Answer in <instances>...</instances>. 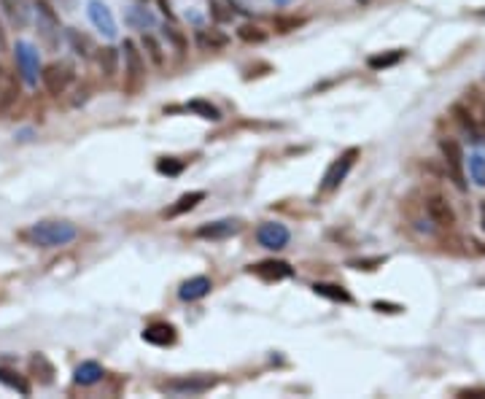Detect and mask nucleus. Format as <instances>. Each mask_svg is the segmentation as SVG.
<instances>
[{"label":"nucleus","instance_id":"f257e3e1","mask_svg":"<svg viewBox=\"0 0 485 399\" xmlns=\"http://www.w3.org/2000/svg\"><path fill=\"white\" fill-rule=\"evenodd\" d=\"M24 238L41 249H60L78 238V229L71 222H38L24 232Z\"/></svg>","mask_w":485,"mask_h":399},{"label":"nucleus","instance_id":"f03ea898","mask_svg":"<svg viewBox=\"0 0 485 399\" xmlns=\"http://www.w3.org/2000/svg\"><path fill=\"white\" fill-rule=\"evenodd\" d=\"M73 78H76V71H73L71 62H51V65L44 68V73H41V84H44V89H46L48 95L60 98V95L68 92Z\"/></svg>","mask_w":485,"mask_h":399},{"label":"nucleus","instance_id":"7ed1b4c3","mask_svg":"<svg viewBox=\"0 0 485 399\" xmlns=\"http://www.w3.org/2000/svg\"><path fill=\"white\" fill-rule=\"evenodd\" d=\"M356 157H359V149H348L342 151L337 159L329 165V170L324 173V181H321V192H335L340 184L348 178L351 168L356 165Z\"/></svg>","mask_w":485,"mask_h":399},{"label":"nucleus","instance_id":"20e7f679","mask_svg":"<svg viewBox=\"0 0 485 399\" xmlns=\"http://www.w3.org/2000/svg\"><path fill=\"white\" fill-rule=\"evenodd\" d=\"M121 51H124V73H127V84H124V89L127 92H135L138 87H141V81H143V57H141V51H138V44L135 41H124L121 44Z\"/></svg>","mask_w":485,"mask_h":399},{"label":"nucleus","instance_id":"39448f33","mask_svg":"<svg viewBox=\"0 0 485 399\" xmlns=\"http://www.w3.org/2000/svg\"><path fill=\"white\" fill-rule=\"evenodd\" d=\"M439 151H442V159L448 165V170L453 175L456 186L459 189H466V181H464V149L456 138H442L439 141Z\"/></svg>","mask_w":485,"mask_h":399},{"label":"nucleus","instance_id":"423d86ee","mask_svg":"<svg viewBox=\"0 0 485 399\" xmlns=\"http://www.w3.org/2000/svg\"><path fill=\"white\" fill-rule=\"evenodd\" d=\"M216 378H208V375H186V378H175V380H168L162 383L165 391H173V394H205L216 386Z\"/></svg>","mask_w":485,"mask_h":399},{"label":"nucleus","instance_id":"0eeeda50","mask_svg":"<svg viewBox=\"0 0 485 399\" xmlns=\"http://www.w3.org/2000/svg\"><path fill=\"white\" fill-rule=\"evenodd\" d=\"M14 54H17V65H19L22 81L27 87H35L38 84V49L33 44H27V41H19Z\"/></svg>","mask_w":485,"mask_h":399},{"label":"nucleus","instance_id":"6e6552de","mask_svg":"<svg viewBox=\"0 0 485 399\" xmlns=\"http://www.w3.org/2000/svg\"><path fill=\"white\" fill-rule=\"evenodd\" d=\"M35 8H38V33H41V38H44L48 49H54L57 41H60V19H57V14L51 11L46 0H38Z\"/></svg>","mask_w":485,"mask_h":399},{"label":"nucleus","instance_id":"1a4fd4ad","mask_svg":"<svg viewBox=\"0 0 485 399\" xmlns=\"http://www.w3.org/2000/svg\"><path fill=\"white\" fill-rule=\"evenodd\" d=\"M423 205H426V216L432 219V224L442 227V229L456 227V211L450 208V202L442 195H429Z\"/></svg>","mask_w":485,"mask_h":399},{"label":"nucleus","instance_id":"9d476101","mask_svg":"<svg viewBox=\"0 0 485 399\" xmlns=\"http://www.w3.org/2000/svg\"><path fill=\"white\" fill-rule=\"evenodd\" d=\"M256 238H259V243L270 251H281L289 246V229L286 224H281V222H265V224L256 229Z\"/></svg>","mask_w":485,"mask_h":399},{"label":"nucleus","instance_id":"9b49d317","mask_svg":"<svg viewBox=\"0 0 485 399\" xmlns=\"http://www.w3.org/2000/svg\"><path fill=\"white\" fill-rule=\"evenodd\" d=\"M87 14H89V22H92L103 35L116 38V19H114V14H111V8H108L105 3H100V0H89Z\"/></svg>","mask_w":485,"mask_h":399},{"label":"nucleus","instance_id":"f8f14e48","mask_svg":"<svg viewBox=\"0 0 485 399\" xmlns=\"http://www.w3.org/2000/svg\"><path fill=\"white\" fill-rule=\"evenodd\" d=\"M240 222L238 219H221V222H211V224H202L197 229V238H205V240H224V238H232L240 232Z\"/></svg>","mask_w":485,"mask_h":399},{"label":"nucleus","instance_id":"ddd939ff","mask_svg":"<svg viewBox=\"0 0 485 399\" xmlns=\"http://www.w3.org/2000/svg\"><path fill=\"white\" fill-rule=\"evenodd\" d=\"M0 8H3V14H6V19L17 27V30H24V27L30 25L33 8H30L27 0H0Z\"/></svg>","mask_w":485,"mask_h":399},{"label":"nucleus","instance_id":"4468645a","mask_svg":"<svg viewBox=\"0 0 485 399\" xmlns=\"http://www.w3.org/2000/svg\"><path fill=\"white\" fill-rule=\"evenodd\" d=\"M251 273H256L262 281H283V278H291L294 275V267L289 262H278V259H265L259 265L251 267Z\"/></svg>","mask_w":485,"mask_h":399},{"label":"nucleus","instance_id":"2eb2a0df","mask_svg":"<svg viewBox=\"0 0 485 399\" xmlns=\"http://www.w3.org/2000/svg\"><path fill=\"white\" fill-rule=\"evenodd\" d=\"M211 289H213L211 278H205V275H197V278H189L186 283H181V289H178V297L184 299V302H194V299L208 297V294H211Z\"/></svg>","mask_w":485,"mask_h":399},{"label":"nucleus","instance_id":"dca6fc26","mask_svg":"<svg viewBox=\"0 0 485 399\" xmlns=\"http://www.w3.org/2000/svg\"><path fill=\"white\" fill-rule=\"evenodd\" d=\"M450 114H453V119L464 127V132H469L472 135V141H480V122H477V116H475V111L472 108H466L464 103H453L450 105Z\"/></svg>","mask_w":485,"mask_h":399},{"label":"nucleus","instance_id":"f3484780","mask_svg":"<svg viewBox=\"0 0 485 399\" xmlns=\"http://www.w3.org/2000/svg\"><path fill=\"white\" fill-rule=\"evenodd\" d=\"M143 340L151 346H159V348H168L178 340L175 335V326L173 324H151L143 329Z\"/></svg>","mask_w":485,"mask_h":399},{"label":"nucleus","instance_id":"a211bd4d","mask_svg":"<svg viewBox=\"0 0 485 399\" xmlns=\"http://www.w3.org/2000/svg\"><path fill=\"white\" fill-rule=\"evenodd\" d=\"M103 375L105 370L97 364V362H81L78 367H76V373H73V380L78 383V386H95L103 380Z\"/></svg>","mask_w":485,"mask_h":399},{"label":"nucleus","instance_id":"6ab92c4d","mask_svg":"<svg viewBox=\"0 0 485 399\" xmlns=\"http://www.w3.org/2000/svg\"><path fill=\"white\" fill-rule=\"evenodd\" d=\"M0 383H3L6 389H11V391L22 394V397H30V391H33L30 380H27L24 375L17 373V370H8V367H0Z\"/></svg>","mask_w":485,"mask_h":399},{"label":"nucleus","instance_id":"aec40b11","mask_svg":"<svg viewBox=\"0 0 485 399\" xmlns=\"http://www.w3.org/2000/svg\"><path fill=\"white\" fill-rule=\"evenodd\" d=\"M202 200H205V192H186V195H181V197L175 200V205L170 208L165 216H170V219H175V216H184V213L194 211V208H197Z\"/></svg>","mask_w":485,"mask_h":399},{"label":"nucleus","instance_id":"412c9836","mask_svg":"<svg viewBox=\"0 0 485 399\" xmlns=\"http://www.w3.org/2000/svg\"><path fill=\"white\" fill-rule=\"evenodd\" d=\"M197 44H200V49L216 51V49H224V46L229 44V38H227L221 30L211 27V30H200V33H197Z\"/></svg>","mask_w":485,"mask_h":399},{"label":"nucleus","instance_id":"4be33fe9","mask_svg":"<svg viewBox=\"0 0 485 399\" xmlns=\"http://www.w3.org/2000/svg\"><path fill=\"white\" fill-rule=\"evenodd\" d=\"M30 370H33V375H35L41 383H46V386L54 380V375H57L54 373V364L48 362L44 353H33V356H30Z\"/></svg>","mask_w":485,"mask_h":399},{"label":"nucleus","instance_id":"5701e85b","mask_svg":"<svg viewBox=\"0 0 485 399\" xmlns=\"http://www.w3.org/2000/svg\"><path fill=\"white\" fill-rule=\"evenodd\" d=\"M405 49H391L386 54H375V57H369L367 60V65L372 68V71H386V68H394V65H399L402 60H405Z\"/></svg>","mask_w":485,"mask_h":399},{"label":"nucleus","instance_id":"b1692460","mask_svg":"<svg viewBox=\"0 0 485 399\" xmlns=\"http://www.w3.org/2000/svg\"><path fill=\"white\" fill-rule=\"evenodd\" d=\"M97 65H100V73L105 78H114L119 71V51L114 46H105V49L97 54Z\"/></svg>","mask_w":485,"mask_h":399},{"label":"nucleus","instance_id":"393cba45","mask_svg":"<svg viewBox=\"0 0 485 399\" xmlns=\"http://www.w3.org/2000/svg\"><path fill=\"white\" fill-rule=\"evenodd\" d=\"M19 100V84L17 78H6V84L0 87V114H8Z\"/></svg>","mask_w":485,"mask_h":399},{"label":"nucleus","instance_id":"a878e982","mask_svg":"<svg viewBox=\"0 0 485 399\" xmlns=\"http://www.w3.org/2000/svg\"><path fill=\"white\" fill-rule=\"evenodd\" d=\"M68 41H71L73 51H76L78 57H84V60H89V57L95 54V44H92V38L84 35V33H78V30H68Z\"/></svg>","mask_w":485,"mask_h":399},{"label":"nucleus","instance_id":"bb28decb","mask_svg":"<svg viewBox=\"0 0 485 399\" xmlns=\"http://www.w3.org/2000/svg\"><path fill=\"white\" fill-rule=\"evenodd\" d=\"M186 111H192L200 119H208V122H221V111H218L213 103H208V100H192L186 105Z\"/></svg>","mask_w":485,"mask_h":399},{"label":"nucleus","instance_id":"cd10ccee","mask_svg":"<svg viewBox=\"0 0 485 399\" xmlns=\"http://www.w3.org/2000/svg\"><path fill=\"white\" fill-rule=\"evenodd\" d=\"M313 292L318 297H326L332 302H351V294L337 283H313Z\"/></svg>","mask_w":485,"mask_h":399},{"label":"nucleus","instance_id":"c85d7f7f","mask_svg":"<svg viewBox=\"0 0 485 399\" xmlns=\"http://www.w3.org/2000/svg\"><path fill=\"white\" fill-rule=\"evenodd\" d=\"M184 168H186L184 159H175V157H159V159H157V170L162 175H170V178H173V175H181Z\"/></svg>","mask_w":485,"mask_h":399},{"label":"nucleus","instance_id":"c756f323","mask_svg":"<svg viewBox=\"0 0 485 399\" xmlns=\"http://www.w3.org/2000/svg\"><path fill=\"white\" fill-rule=\"evenodd\" d=\"M238 38L245 41V44H265L267 33L262 30V27H256V25H240V27H238Z\"/></svg>","mask_w":485,"mask_h":399},{"label":"nucleus","instance_id":"7c9ffc66","mask_svg":"<svg viewBox=\"0 0 485 399\" xmlns=\"http://www.w3.org/2000/svg\"><path fill=\"white\" fill-rule=\"evenodd\" d=\"M127 22L132 27H141V30H151L154 27V17L146 11V8H130V14H127Z\"/></svg>","mask_w":485,"mask_h":399},{"label":"nucleus","instance_id":"2f4dec72","mask_svg":"<svg viewBox=\"0 0 485 399\" xmlns=\"http://www.w3.org/2000/svg\"><path fill=\"white\" fill-rule=\"evenodd\" d=\"M143 49L148 51V57H151V62L154 65H165V54H162V46L157 44V38L154 35H143Z\"/></svg>","mask_w":485,"mask_h":399},{"label":"nucleus","instance_id":"473e14b6","mask_svg":"<svg viewBox=\"0 0 485 399\" xmlns=\"http://www.w3.org/2000/svg\"><path fill=\"white\" fill-rule=\"evenodd\" d=\"M469 173L480 186H485V157H480V154L469 157Z\"/></svg>","mask_w":485,"mask_h":399},{"label":"nucleus","instance_id":"72a5a7b5","mask_svg":"<svg viewBox=\"0 0 485 399\" xmlns=\"http://www.w3.org/2000/svg\"><path fill=\"white\" fill-rule=\"evenodd\" d=\"M299 25H302V19H294V17H289V19L286 17H278L275 19V30L278 33H291V30H297Z\"/></svg>","mask_w":485,"mask_h":399},{"label":"nucleus","instance_id":"f704fd0d","mask_svg":"<svg viewBox=\"0 0 485 399\" xmlns=\"http://www.w3.org/2000/svg\"><path fill=\"white\" fill-rule=\"evenodd\" d=\"M165 35H168L170 41L175 44V49H178V51L186 49V38H184V35H181V33L175 30V25H168V27H165Z\"/></svg>","mask_w":485,"mask_h":399},{"label":"nucleus","instance_id":"c9c22d12","mask_svg":"<svg viewBox=\"0 0 485 399\" xmlns=\"http://www.w3.org/2000/svg\"><path fill=\"white\" fill-rule=\"evenodd\" d=\"M372 308L380 310V313H402V310H405L402 305H394V302H375Z\"/></svg>","mask_w":485,"mask_h":399},{"label":"nucleus","instance_id":"e433bc0d","mask_svg":"<svg viewBox=\"0 0 485 399\" xmlns=\"http://www.w3.org/2000/svg\"><path fill=\"white\" fill-rule=\"evenodd\" d=\"M456 397H461V399H485V389H461Z\"/></svg>","mask_w":485,"mask_h":399},{"label":"nucleus","instance_id":"4c0bfd02","mask_svg":"<svg viewBox=\"0 0 485 399\" xmlns=\"http://www.w3.org/2000/svg\"><path fill=\"white\" fill-rule=\"evenodd\" d=\"M380 262H383V259H364V262H351V265H353V267H359V270H372V265H380Z\"/></svg>","mask_w":485,"mask_h":399},{"label":"nucleus","instance_id":"58836bf2","mask_svg":"<svg viewBox=\"0 0 485 399\" xmlns=\"http://www.w3.org/2000/svg\"><path fill=\"white\" fill-rule=\"evenodd\" d=\"M6 49H8V41H6V30L0 25V51H6Z\"/></svg>","mask_w":485,"mask_h":399},{"label":"nucleus","instance_id":"ea45409f","mask_svg":"<svg viewBox=\"0 0 485 399\" xmlns=\"http://www.w3.org/2000/svg\"><path fill=\"white\" fill-rule=\"evenodd\" d=\"M477 122H480V132H485V108H483V114L477 116Z\"/></svg>","mask_w":485,"mask_h":399},{"label":"nucleus","instance_id":"a19ab883","mask_svg":"<svg viewBox=\"0 0 485 399\" xmlns=\"http://www.w3.org/2000/svg\"><path fill=\"white\" fill-rule=\"evenodd\" d=\"M6 78H8V76H6V71H3V65H0V87L6 84Z\"/></svg>","mask_w":485,"mask_h":399},{"label":"nucleus","instance_id":"79ce46f5","mask_svg":"<svg viewBox=\"0 0 485 399\" xmlns=\"http://www.w3.org/2000/svg\"><path fill=\"white\" fill-rule=\"evenodd\" d=\"M480 213H483V229H485V202L480 205Z\"/></svg>","mask_w":485,"mask_h":399},{"label":"nucleus","instance_id":"37998d69","mask_svg":"<svg viewBox=\"0 0 485 399\" xmlns=\"http://www.w3.org/2000/svg\"><path fill=\"white\" fill-rule=\"evenodd\" d=\"M275 3H278V6H286V3H289V0H275Z\"/></svg>","mask_w":485,"mask_h":399}]
</instances>
